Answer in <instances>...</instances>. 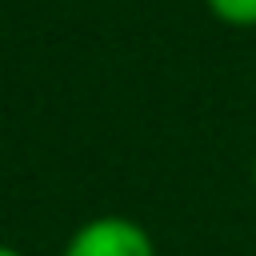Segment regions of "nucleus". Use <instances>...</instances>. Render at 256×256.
<instances>
[{
	"label": "nucleus",
	"mask_w": 256,
	"mask_h": 256,
	"mask_svg": "<svg viewBox=\"0 0 256 256\" xmlns=\"http://www.w3.org/2000/svg\"><path fill=\"white\" fill-rule=\"evenodd\" d=\"M252 188H256V156H252Z\"/></svg>",
	"instance_id": "obj_4"
},
{
	"label": "nucleus",
	"mask_w": 256,
	"mask_h": 256,
	"mask_svg": "<svg viewBox=\"0 0 256 256\" xmlns=\"http://www.w3.org/2000/svg\"><path fill=\"white\" fill-rule=\"evenodd\" d=\"M60 256H156V240L132 216H92L64 240Z\"/></svg>",
	"instance_id": "obj_1"
},
{
	"label": "nucleus",
	"mask_w": 256,
	"mask_h": 256,
	"mask_svg": "<svg viewBox=\"0 0 256 256\" xmlns=\"http://www.w3.org/2000/svg\"><path fill=\"white\" fill-rule=\"evenodd\" d=\"M0 256H24L20 248H12V244H0Z\"/></svg>",
	"instance_id": "obj_3"
},
{
	"label": "nucleus",
	"mask_w": 256,
	"mask_h": 256,
	"mask_svg": "<svg viewBox=\"0 0 256 256\" xmlns=\"http://www.w3.org/2000/svg\"><path fill=\"white\" fill-rule=\"evenodd\" d=\"M204 8L224 24V28H256V0H204Z\"/></svg>",
	"instance_id": "obj_2"
}]
</instances>
